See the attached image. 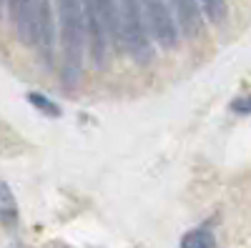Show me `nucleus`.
Masks as SVG:
<instances>
[{
  "instance_id": "f257e3e1",
  "label": "nucleus",
  "mask_w": 251,
  "mask_h": 248,
  "mask_svg": "<svg viewBox=\"0 0 251 248\" xmlns=\"http://www.w3.org/2000/svg\"><path fill=\"white\" fill-rule=\"evenodd\" d=\"M83 20H86V35L91 43V58L98 68L106 66L108 43L118 40V15L116 0H80Z\"/></svg>"
},
{
  "instance_id": "f03ea898",
  "label": "nucleus",
  "mask_w": 251,
  "mask_h": 248,
  "mask_svg": "<svg viewBox=\"0 0 251 248\" xmlns=\"http://www.w3.org/2000/svg\"><path fill=\"white\" fill-rule=\"evenodd\" d=\"M116 15H118V40L123 43V48L128 50V55L138 66H149L153 60V43L141 13V3L138 0H118Z\"/></svg>"
},
{
  "instance_id": "7ed1b4c3",
  "label": "nucleus",
  "mask_w": 251,
  "mask_h": 248,
  "mask_svg": "<svg viewBox=\"0 0 251 248\" xmlns=\"http://www.w3.org/2000/svg\"><path fill=\"white\" fill-rule=\"evenodd\" d=\"M58 25L63 35V53H66V75L71 83L80 75V58H83V38H86V20H83L80 0H55Z\"/></svg>"
},
{
  "instance_id": "20e7f679",
  "label": "nucleus",
  "mask_w": 251,
  "mask_h": 248,
  "mask_svg": "<svg viewBox=\"0 0 251 248\" xmlns=\"http://www.w3.org/2000/svg\"><path fill=\"white\" fill-rule=\"evenodd\" d=\"M138 3H141V13H143L151 40H156L166 50H174L178 45V25L171 10L166 8V3L163 0H138Z\"/></svg>"
},
{
  "instance_id": "39448f33",
  "label": "nucleus",
  "mask_w": 251,
  "mask_h": 248,
  "mask_svg": "<svg viewBox=\"0 0 251 248\" xmlns=\"http://www.w3.org/2000/svg\"><path fill=\"white\" fill-rule=\"evenodd\" d=\"M33 43L50 63L55 53V25L50 0H33Z\"/></svg>"
},
{
  "instance_id": "423d86ee",
  "label": "nucleus",
  "mask_w": 251,
  "mask_h": 248,
  "mask_svg": "<svg viewBox=\"0 0 251 248\" xmlns=\"http://www.w3.org/2000/svg\"><path fill=\"white\" fill-rule=\"evenodd\" d=\"M13 23L25 45H33V0H8Z\"/></svg>"
},
{
  "instance_id": "0eeeda50",
  "label": "nucleus",
  "mask_w": 251,
  "mask_h": 248,
  "mask_svg": "<svg viewBox=\"0 0 251 248\" xmlns=\"http://www.w3.org/2000/svg\"><path fill=\"white\" fill-rule=\"evenodd\" d=\"M171 5L176 10L178 25L183 28L186 35H196L201 28V8L199 0H171Z\"/></svg>"
},
{
  "instance_id": "6e6552de",
  "label": "nucleus",
  "mask_w": 251,
  "mask_h": 248,
  "mask_svg": "<svg viewBox=\"0 0 251 248\" xmlns=\"http://www.w3.org/2000/svg\"><path fill=\"white\" fill-rule=\"evenodd\" d=\"M0 221L5 225H15L18 223V205H15V196L8 188V183L0 180Z\"/></svg>"
},
{
  "instance_id": "1a4fd4ad",
  "label": "nucleus",
  "mask_w": 251,
  "mask_h": 248,
  "mask_svg": "<svg viewBox=\"0 0 251 248\" xmlns=\"http://www.w3.org/2000/svg\"><path fill=\"white\" fill-rule=\"evenodd\" d=\"M181 248H216V238L208 228H194L181 238Z\"/></svg>"
},
{
  "instance_id": "9d476101",
  "label": "nucleus",
  "mask_w": 251,
  "mask_h": 248,
  "mask_svg": "<svg viewBox=\"0 0 251 248\" xmlns=\"http://www.w3.org/2000/svg\"><path fill=\"white\" fill-rule=\"evenodd\" d=\"M199 8H203L208 20L216 25H221L226 20V0H199Z\"/></svg>"
},
{
  "instance_id": "9b49d317",
  "label": "nucleus",
  "mask_w": 251,
  "mask_h": 248,
  "mask_svg": "<svg viewBox=\"0 0 251 248\" xmlns=\"http://www.w3.org/2000/svg\"><path fill=\"white\" fill-rule=\"evenodd\" d=\"M28 100L33 103V108H35V111L46 113V115H50V118H58V115H60V108L55 106V103H53L50 98H46V95H40V93H30V95H28Z\"/></svg>"
}]
</instances>
